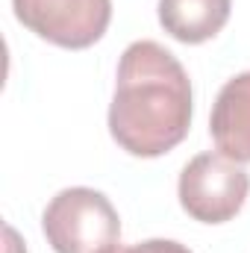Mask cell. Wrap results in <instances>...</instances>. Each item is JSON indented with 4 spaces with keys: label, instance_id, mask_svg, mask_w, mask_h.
<instances>
[{
    "label": "cell",
    "instance_id": "cell-1",
    "mask_svg": "<svg viewBox=\"0 0 250 253\" xmlns=\"http://www.w3.org/2000/svg\"><path fill=\"white\" fill-rule=\"evenodd\" d=\"M191 126V83L180 59L156 42L121 53L109 132L126 153L153 159L177 147Z\"/></svg>",
    "mask_w": 250,
    "mask_h": 253
},
{
    "label": "cell",
    "instance_id": "cell-2",
    "mask_svg": "<svg viewBox=\"0 0 250 253\" xmlns=\"http://www.w3.org/2000/svg\"><path fill=\"white\" fill-rule=\"evenodd\" d=\"M42 230L56 253H100L121 236V218L103 191L62 189L44 209Z\"/></svg>",
    "mask_w": 250,
    "mask_h": 253
},
{
    "label": "cell",
    "instance_id": "cell-3",
    "mask_svg": "<svg viewBox=\"0 0 250 253\" xmlns=\"http://www.w3.org/2000/svg\"><path fill=\"white\" fill-rule=\"evenodd\" d=\"M180 203L194 221L224 224L239 215L250 191V174L224 153H200L180 174Z\"/></svg>",
    "mask_w": 250,
    "mask_h": 253
},
{
    "label": "cell",
    "instance_id": "cell-4",
    "mask_svg": "<svg viewBox=\"0 0 250 253\" xmlns=\"http://www.w3.org/2000/svg\"><path fill=\"white\" fill-rule=\"evenodd\" d=\"M12 9L27 30L71 50L100 42L112 21V0H12Z\"/></svg>",
    "mask_w": 250,
    "mask_h": 253
},
{
    "label": "cell",
    "instance_id": "cell-5",
    "mask_svg": "<svg viewBox=\"0 0 250 253\" xmlns=\"http://www.w3.org/2000/svg\"><path fill=\"white\" fill-rule=\"evenodd\" d=\"M209 132L218 153L233 162H250V71L233 77L215 97Z\"/></svg>",
    "mask_w": 250,
    "mask_h": 253
},
{
    "label": "cell",
    "instance_id": "cell-6",
    "mask_svg": "<svg viewBox=\"0 0 250 253\" xmlns=\"http://www.w3.org/2000/svg\"><path fill=\"white\" fill-rule=\"evenodd\" d=\"M233 0H159V24L183 44L209 42L230 21Z\"/></svg>",
    "mask_w": 250,
    "mask_h": 253
},
{
    "label": "cell",
    "instance_id": "cell-7",
    "mask_svg": "<svg viewBox=\"0 0 250 253\" xmlns=\"http://www.w3.org/2000/svg\"><path fill=\"white\" fill-rule=\"evenodd\" d=\"M100 253H191V251L180 242H171V239H147V242L132 245V248H124V245L115 242V245H109Z\"/></svg>",
    "mask_w": 250,
    "mask_h": 253
}]
</instances>
